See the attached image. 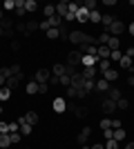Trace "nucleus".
I'll use <instances>...</instances> for the list:
<instances>
[{
    "mask_svg": "<svg viewBox=\"0 0 134 149\" xmlns=\"http://www.w3.org/2000/svg\"><path fill=\"white\" fill-rule=\"evenodd\" d=\"M2 9H5V11H16V2H13V0H5V2H2Z\"/></svg>",
    "mask_w": 134,
    "mask_h": 149,
    "instance_id": "30",
    "label": "nucleus"
},
{
    "mask_svg": "<svg viewBox=\"0 0 134 149\" xmlns=\"http://www.w3.org/2000/svg\"><path fill=\"white\" fill-rule=\"evenodd\" d=\"M22 78H25L22 74H18V76H11V78H7L5 87H7V89H11V91H13V89H16V87L20 85V82H22Z\"/></svg>",
    "mask_w": 134,
    "mask_h": 149,
    "instance_id": "5",
    "label": "nucleus"
},
{
    "mask_svg": "<svg viewBox=\"0 0 134 149\" xmlns=\"http://www.w3.org/2000/svg\"><path fill=\"white\" fill-rule=\"evenodd\" d=\"M25 89H27V93H29V96H34V93H38V82H34V80H32V82H27V87H25Z\"/></svg>",
    "mask_w": 134,
    "mask_h": 149,
    "instance_id": "26",
    "label": "nucleus"
},
{
    "mask_svg": "<svg viewBox=\"0 0 134 149\" xmlns=\"http://www.w3.org/2000/svg\"><path fill=\"white\" fill-rule=\"evenodd\" d=\"M47 38H51V40L60 38V29H49V31H47Z\"/></svg>",
    "mask_w": 134,
    "mask_h": 149,
    "instance_id": "38",
    "label": "nucleus"
},
{
    "mask_svg": "<svg viewBox=\"0 0 134 149\" xmlns=\"http://www.w3.org/2000/svg\"><path fill=\"white\" fill-rule=\"evenodd\" d=\"M69 42H74V45H83V38H85V33L83 31H69Z\"/></svg>",
    "mask_w": 134,
    "mask_h": 149,
    "instance_id": "9",
    "label": "nucleus"
},
{
    "mask_svg": "<svg viewBox=\"0 0 134 149\" xmlns=\"http://www.w3.org/2000/svg\"><path fill=\"white\" fill-rule=\"evenodd\" d=\"M128 85H132V87H134V76H130V78H128Z\"/></svg>",
    "mask_w": 134,
    "mask_h": 149,
    "instance_id": "57",
    "label": "nucleus"
},
{
    "mask_svg": "<svg viewBox=\"0 0 134 149\" xmlns=\"http://www.w3.org/2000/svg\"><path fill=\"white\" fill-rule=\"evenodd\" d=\"M51 109H54L56 113H65V111H67V100H65L63 96L54 98V102H51Z\"/></svg>",
    "mask_w": 134,
    "mask_h": 149,
    "instance_id": "3",
    "label": "nucleus"
},
{
    "mask_svg": "<svg viewBox=\"0 0 134 149\" xmlns=\"http://www.w3.org/2000/svg\"><path fill=\"white\" fill-rule=\"evenodd\" d=\"M2 20H5V13H2V9H0V22H2Z\"/></svg>",
    "mask_w": 134,
    "mask_h": 149,
    "instance_id": "60",
    "label": "nucleus"
},
{
    "mask_svg": "<svg viewBox=\"0 0 134 149\" xmlns=\"http://www.w3.org/2000/svg\"><path fill=\"white\" fill-rule=\"evenodd\" d=\"M103 5H105V7H114V5H116V0H105Z\"/></svg>",
    "mask_w": 134,
    "mask_h": 149,
    "instance_id": "54",
    "label": "nucleus"
},
{
    "mask_svg": "<svg viewBox=\"0 0 134 149\" xmlns=\"http://www.w3.org/2000/svg\"><path fill=\"white\" fill-rule=\"evenodd\" d=\"M7 147H11V138H9V134H0V149Z\"/></svg>",
    "mask_w": 134,
    "mask_h": 149,
    "instance_id": "20",
    "label": "nucleus"
},
{
    "mask_svg": "<svg viewBox=\"0 0 134 149\" xmlns=\"http://www.w3.org/2000/svg\"><path fill=\"white\" fill-rule=\"evenodd\" d=\"M128 31H130V33H132V36H134V22H132V25L128 27Z\"/></svg>",
    "mask_w": 134,
    "mask_h": 149,
    "instance_id": "58",
    "label": "nucleus"
},
{
    "mask_svg": "<svg viewBox=\"0 0 134 149\" xmlns=\"http://www.w3.org/2000/svg\"><path fill=\"white\" fill-rule=\"evenodd\" d=\"M43 13L47 16V18H54V16H56V5H47L43 9Z\"/></svg>",
    "mask_w": 134,
    "mask_h": 149,
    "instance_id": "25",
    "label": "nucleus"
},
{
    "mask_svg": "<svg viewBox=\"0 0 134 149\" xmlns=\"http://www.w3.org/2000/svg\"><path fill=\"white\" fill-rule=\"evenodd\" d=\"M81 7H85V9H89V11H96V0H85Z\"/></svg>",
    "mask_w": 134,
    "mask_h": 149,
    "instance_id": "35",
    "label": "nucleus"
},
{
    "mask_svg": "<svg viewBox=\"0 0 134 149\" xmlns=\"http://www.w3.org/2000/svg\"><path fill=\"white\" fill-rule=\"evenodd\" d=\"M83 149H92V147H87V145H83Z\"/></svg>",
    "mask_w": 134,
    "mask_h": 149,
    "instance_id": "61",
    "label": "nucleus"
},
{
    "mask_svg": "<svg viewBox=\"0 0 134 149\" xmlns=\"http://www.w3.org/2000/svg\"><path fill=\"white\" fill-rule=\"evenodd\" d=\"M76 20H78V22H89V9H85V7H78Z\"/></svg>",
    "mask_w": 134,
    "mask_h": 149,
    "instance_id": "10",
    "label": "nucleus"
},
{
    "mask_svg": "<svg viewBox=\"0 0 134 149\" xmlns=\"http://www.w3.org/2000/svg\"><path fill=\"white\" fill-rule=\"evenodd\" d=\"M132 5H134V0H132Z\"/></svg>",
    "mask_w": 134,
    "mask_h": 149,
    "instance_id": "62",
    "label": "nucleus"
},
{
    "mask_svg": "<svg viewBox=\"0 0 134 149\" xmlns=\"http://www.w3.org/2000/svg\"><path fill=\"white\" fill-rule=\"evenodd\" d=\"M81 60H83V54H81V51H69V54H67V65H69V67L78 69Z\"/></svg>",
    "mask_w": 134,
    "mask_h": 149,
    "instance_id": "4",
    "label": "nucleus"
},
{
    "mask_svg": "<svg viewBox=\"0 0 134 149\" xmlns=\"http://www.w3.org/2000/svg\"><path fill=\"white\" fill-rule=\"evenodd\" d=\"M105 98L114 100V102H119V100H121L123 96H121V91H119V89H116V87H109V89H107V96H105Z\"/></svg>",
    "mask_w": 134,
    "mask_h": 149,
    "instance_id": "13",
    "label": "nucleus"
},
{
    "mask_svg": "<svg viewBox=\"0 0 134 149\" xmlns=\"http://www.w3.org/2000/svg\"><path fill=\"white\" fill-rule=\"evenodd\" d=\"M22 118H25V123H27V125H32V127H34V125L38 123V113H34V111H27L25 116H22Z\"/></svg>",
    "mask_w": 134,
    "mask_h": 149,
    "instance_id": "16",
    "label": "nucleus"
},
{
    "mask_svg": "<svg viewBox=\"0 0 134 149\" xmlns=\"http://www.w3.org/2000/svg\"><path fill=\"white\" fill-rule=\"evenodd\" d=\"M125 56H130V58H134V47H128V49H125Z\"/></svg>",
    "mask_w": 134,
    "mask_h": 149,
    "instance_id": "52",
    "label": "nucleus"
},
{
    "mask_svg": "<svg viewBox=\"0 0 134 149\" xmlns=\"http://www.w3.org/2000/svg\"><path fill=\"white\" fill-rule=\"evenodd\" d=\"M96 56L101 58V60H109V56H112V51H109V47L101 45V47H98V51H96Z\"/></svg>",
    "mask_w": 134,
    "mask_h": 149,
    "instance_id": "11",
    "label": "nucleus"
},
{
    "mask_svg": "<svg viewBox=\"0 0 134 149\" xmlns=\"http://www.w3.org/2000/svg\"><path fill=\"white\" fill-rule=\"evenodd\" d=\"M107 47H109V51H119V47H121V38H109Z\"/></svg>",
    "mask_w": 134,
    "mask_h": 149,
    "instance_id": "23",
    "label": "nucleus"
},
{
    "mask_svg": "<svg viewBox=\"0 0 134 149\" xmlns=\"http://www.w3.org/2000/svg\"><path fill=\"white\" fill-rule=\"evenodd\" d=\"M101 129H112V118H101Z\"/></svg>",
    "mask_w": 134,
    "mask_h": 149,
    "instance_id": "39",
    "label": "nucleus"
},
{
    "mask_svg": "<svg viewBox=\"0 0 134 149\" xmlns=\"http://www.w3.org/2000/svg\"><path fill=\"white\" fill-rule=\"evenodd\" d=\"M98 60H101L98 56H89V54H83V60H81V65H83V67H96V65H98Z\"/></svg>",
    "mask_w": 134,
    "mask_h": 149,
    "instance_id": "7",
    "label": "nucleus"
},
{
    "mask_svg": "<svg viewBox=\"0 0 134 149\" xmlns=\"http://www.w3.org/2000/svg\"><path fill=\"white\" fill-rule=\"evenodd\" d=\"M76 116H78V118H85V116H87V109H83V107L76 109Z\"/></svg>",
    "mask_w": 134,
    "mask_h": 149,
    "instance_id": "48",
    "label": "nucleus"
},
{
    "mask_svg": "<svg viewBox=\"0 0 134 149\" xmlns=\"http://www.w3.org/2000/svg\"><path fill=\"white\" fill-rule=\"evenodd\" d=\"M103 109H105L107 113H112L116 109V102H114V100H109V98H103Z\"/></svg>",
    "mask_w": 134,
    "mask_h": 149,
    "instance_id": "17",
    "label": "nucleus"
},
{
    "mask_svg": "<svg viewBox=\"0 0 134 149\" xmlns=\"http://www.w3.org/2000/svg\"><path fill=\"white\" fill-rule=\"evenodd\" d=\"M119 145L121 143H116V140H105V149H119Z\"/></svg>",
    "mask_w": 134,
    "mask_h": 149,
    "instance_id": "41",
    "label": "nucleus"
},
{
    "mask_svg": "<svg viewBox=\"0 0 134 149\" xmlns=\"http://www.w3.org/2000/svg\"><path fill=\"white\" fill-rule=\"evenodd\" d=\"M11 49H13V51H18V49H20V42H16V40H13V42H11Z\"/></svg>",
    "mask_w": 134,
    "mask_h": 149,
    "instance_id": "56",
    "label": "nucleus"
},
{
    "mask_svg": "<svg viewBox=\"0 0 134 149\" xmlns=\"http://www.w3.org/2000/svg\"><path fill=\"white\" fill-rule=\"evenodd\" d=\"M96 89H98V91H103V93H107L109 82L105 80V78H96Z\"/></svg>",
    "mask_w": 134,
    "mask_h": 149,
    "instance_id": "15",
    "label": "nucleus"
},
{
    "mask_svg": "<svg viewBox=\"0 0 134 149\" xmlns=\"http://www.w3.org/2000/svg\"><path fill=\"white\" fill-rule=\"evenodd\" d=\"M112 129H121V120L119 118H112Z\"/></svg>",
    "mask_w": 134,
    "mask_h": 149,
    "instance_id": "49",
    "label": "nucleus"
},
{
    "mask_svg": "<svg viewBox=\"0 0 134 149\" xmlns=\"http://www.w3.org/2000/svg\"><path fill=\"white\" fill-rule=\"evenodd\" d=\"M58 85H63V87H69V85H72V78H69L67 74H63L60 78H58Z\"/></svg>",
    "mask_w": 134,
    "mask_h": 149,
    "instance_id": "31",
    "label": "nucleus"
},
{
    "mask_svg": "<svg viewBox=\"0 0 134 149\" xmlns=\"http://www.w3.org/2000/svg\"><path fill=\"white\" fill-rule=\"evenodd\" d=\"M0 134H9V123H0Z\"/></svg>",
    "mask_w": 134,
    "mask_h": 149,
    "instance_id": "47",
    "label": "nucleus"
},
{
    "mask_svg": "<svg viewBox=\"0 0 134 149\" xmlns=\"http://www.w3.org/2000/svg\"><path fill=\"white\" fill-rule=\"evenodd\" d=\"M36 29H38V22H25V33H32Z\"/></svg>",
    "mask_w": 134,
    "mask_h": 149,
    "instance_id": "36",
    "label": "nucleus"
},
{
    "mask_svg": "<svg viewBox=\"0 0 134 149\" xmlns=\"http://www.w3.org/2000/svg\"><path fill=\"white\" fill-rule=\"evenodd\" d=\"M69 13V2L67 0H63V2H58L56 5V16H60V18L65 20V16Z\"/></svg>",
    "mask_w": 134,
    "mask_h": 149,
    "instance_id": "8",
    "label": "nucleus"
},
{
    "mask_svg": "<svg viewBox=\"0 0 134 149\" xmlns=\"http://www.w3.org/2000/svg\"><path fill=\"white\" fill-rule=\"evenodd\" d=\"M20 134H22V136H32V125H20Z\"/></svg>",
    "mask_w": 134,
    "mask_h": 149,
    "instance_id": "37",
    "label": "nucleus"
},
{
    "mask_svg": "<svg viewBox=\"0 0 134 149\" xmlns=\"http://www.w3.org/2000/svg\"><path fill=\"white\" fill-rule=\"evenodd\" d=\"M96 67H98V71H101V74H105L107 69H112V60H98V65H96Z\"/></svg>",
    "mask_w": 134,
    "mask_h": 149,
    "instance_id": "22",
    "label": "nucleus"
},
{
    "mask_svg": "<svg viewBox=\"0 0 134 149\" xmlns=\"http://www.w3.org/2000/svg\"><path fill=\"white\" fill-rule=\"evenodd\" d=\"M114 16H109V13H105V16H101V25H103V29H107L109 25H112V22H114Z\"/></svg>",
    "mask_w": 134,
    "mask_h": 149,
    "instance_id": "21",
    "label": "nucleus"
},
{
    "mask_svg": "<svg viewBox=\"0 0 134 149\" xmlns=\"http://www.w3.org/2000/svg\"><path fill=\"white\" fill-rule=\"evenodd\" d=\"M92 149H105V143H96V145H92Z\"/></svg>",
    "mask_w": 134,
    "mask_h": 149,
    "instance_id": "53",
    "label": "nucleus"
},
{
    "mask_svg": "<svg viewBox=\"0 0 134 149\" xmlns=\"http://www.w3.org/2000/svg\"><path fill=\"white\" fill-rule=\"evenodd\" d=\"M67 96H69V98H78V91L74 87H67Z\"/></svg>",
    "mask_w": 134,
    "mask_h": 149,
    "instance_id": "46",
    "label": "nucleus"
},
{
    "mask_svg": "<svg viewBox=\"0 0 134 149\" xmlns=\"http://www.w3.org/2000/svg\"><path fill=\"white\" fill-rule=\"evenodd\" d=\"M101 78H105L107 82H114L116 78H119V71H116V69H107V71H105V74H103Z\"/></svg>",
    "mask_w": 134,
    "mask_h": 149,
    "instance_id": "14",
    "label": "nucleus"
},
{
    "mask_svg": "<svg viewBox=\"0 0 134 149\" xmlns=\"http://www.w3.org/2000/svg\"><path fill=\"white\" fill-rule=\"evenodd\" d=\"M25 13H27V9H25V7H18V9H16V16H20V18H22Z\"/></svg>",
    "mask_w": 134,
    "mask_h": 149,
    "instance_id": "51",
    "label": "nucleus"
},
{
    "mask_svg": "<svg viewBox=\"0 0 134 149\" xmlns=\"http://www.w3.org/2000/svg\"><path fill=\"white\" fill-rule=\"evenodd\" d=\"M123 138H125V131H123V127H121V129H114V136H112V140H116V143H121Z\"/></svg>",
    "mask_w": 134,
    "mask_h": 149,
    "instance_id": "29",
    "label": "nucleus"
},
{
    "mask_svg": "<svg viewBox=\"0 0 134 149\" xmlns=\"http://www.w3.org/2000/svg\"><path fill=\"white\" fill-rule=\"evenodd\" d=\"M112 136H114V129H103V138L105 140H112Z\"/></svg>",
    "mask_w": 134,
    "mask_h": 149,
    "instance_id": "44",
    "label": "nucleus"
},
{
    "mask_svg": "<svg viewBox=\"0 0 134 149\" xmlns=\"http://www.w3.org/2000/svg\"><path fill=\"white\" fill-rule=\"evenodd\" d=\"M105 31H107V33H109L112 38H119V36L123 33V31H125V25H123L121 20H114V22H112V25H109Z\"/></svg>",
    "mask_w": 134,
    "mask_h": 149,
    "instance_id": "1",
    "label": "nucleus"
},
{
    "mask_svg": "<svg viewBox=\"0 0 134 149\" xmlns=\"http://www.w3.org/2000/svg\"><path fill=\"white\" fill-rule=\"evenodd\" d=\"M0 102H2V100H0Z\"/></svg>",
    "mask_w": 134,
    "mask_h": 149,
    "instance_id": "64",
    "label": "nucleus"
},
{
    "mask_svg": "<svg viewBox=\"0 0 134 149\" xmlns=\"http://www.w3.org/2000/svg\"><path fill=\"white\" fill-rule=\"evenodd\" d=\"M96 74H98V67H83V71H81L85 80H96Z\"/></svg>",
    "mask_w": 134,
    "mask_h": 149,
    "instance_id": "6",
    "label": "nucleus"
},
{
    "mask_svg": "<svg viewBox=\"0 0 134 149\" xmlns=\"http://www.w3.org/2000/svg\"><path fill=\"white\" fill-rule=\"evenodd\" d=\"M49 78H51L49 69H38V71H36V76H34L32 80L38 82V85H47V82H49Z\"/></svg>",
    "mask_w": 134,
    "mask_h": 149,
    "instance_id": "2",
    "label": "nucleus"
},
{
    "mask_svg": "<svg viewBox=\"0 0 134 149\" xmlns=\"http://www.w3.org/2000/svg\"><path fill=\"white\" fill-rule=\"evenodd\" d=\"M125 149H134V143H128V145H125Z\"/></svg>",
    "mask_w": 134,
    "mask_h": 149,
    "instance_id": "59",
    "label": "nucleus"
},
{
    "mask_svg": "<svg viewBox=\"0 0 134 149\" xmlns=\"http://www.w3.org/2000/svg\"><path fill=\"white\" fill-rule=\"evenodd\" d=\"M132 71H134V67H132Z\"/></svg>",
    "mask_w": 134,
    "mask_h": 149,
    "instance_id": "63",
    "label": "nucleus"
},
{
    "mask_svg": "<svg viewBox=\"0 0 134 149\" xmlns=\"http://www.w3.org/2000/svg\"><path fill=\"white\" fill-rule=\"evenodd\" d=\"M9 98H11V89L0 87V100H9Z\"/></svg>",
    "mask_w": 134,
    "mask_h": 149,
    "instance_id": "32",
    "label": "nucleus"
},
{
    "mask_svg": "<svg viewBox=\"0 0 134 149\" xmlns=\"http://www.w3.org/2000/svg\"><path fill=\"white\" fill-rule=\"evenodd\" d=\"M128 107H130V100H128V98H121L119 102H116V109H123V111H125Z\"/></svg>",
    "mask_w": 134,
    "mask_h": 149,
    "instance_id": "34",
    "label": "nucleus"
},
{
    "mask_svg": "<svg viewBox=\"0 0 134 149\" xmlns=\"http://www.w3.org/2000/svg\"><path fill=\"white\" fill-rule=\"evenodd\" d=\"M0 76H5V78H11V67H2V69H0Z\"/></svg>",
    "mask_w": 134,
    "mask_h": 149,
    "instance_id": "42",
    "label": "nucleus"
},
{
    "mask_svg": "<svg viewBox=\"0 0 134 149\" xmlns=\"http://www.w3.org/2000/svg\"><path fill=\"white\" fill-rule=\"evenodd\" d=\"M16 131H20V125L18 123H9V134H16Z\"/></svg>",
    "mask_w": 134,
    "mask_h": 149,
    "instance_id": "45",
    "label": "nucleus"
},
{
    "mask_svg": "<svg viewBox=\"0 0 134 149\" xmlns=\"http://www.w3.org/2000/svg\"><path fill=\"white\" fill-rule=\"evenodd\" d=\"M9 138H11V145H16V143H20L22 134H20V131H16V134H9Z\"/></svg>",
    "mask_w": 134,
    "mask_h": 149,
    "instance_id": "40",
    "label": "nucleus"
},
{
    "mask_svg": "<svg viewBox=\"0 0 134 149\" xmlns=\"http://www.w3.org/2000/svg\"><path fill=\"white\" fill-rule=\"evenodd\" d=\"M119 62H121V69H132V67H134L132 58H130V56H125V54H123V58H121Z\"/></svg>",
    "mask_w": 134,
    "mask_h": 149,
    "instance_id": "19",
    "label": "nucleus"
},
{
    "mask_svg": "<svg viewBox=\"0 0 134 149\" xmlns=\"http://www.w3.org/2000/svg\"><path fill=\"white\" fill-rule=\"evenodd\" d=\"M0 29H2V31H5V36H9V33H11V29H13V22H11V20H2V22H0Z\"/></svg>",
    "mask_w": 134,
    "mask_h": 149,
    "instance_id": "18",
    "label": "nucleus"
},
{
    "mask_svg": "<svg viewBox=\"0 0 134 149\" xmlns=\"http://www.w3.org/2000/svg\"><path fill=\"white\" fill-rule=\"evenodd\" d=\"M89 22H96V25H101V13H98V11H89Z\"/></svg>",
    "mask_w": 134,
    "mask_h": 149,
    "instance_id": "33",
    "label": "nucleus"
},
{
    "mask_svg": "<svg viewBox=\"0 0 134 149\" xmlns=\"http://www.w3.org/2000/svg\"><path fill=\"white\" fill-rule=\"evenodd\" d=\"M109 38H112V36H109L107 31H103L101 36H98V47H101V45H105V47H107V42H109Z\"/></svg>",
    "mask_w": 134,
    "mask_h": 149,
    "instance_id": "28",
    "label": "nucleus"
},
{
    "mask_svg": "<svg viewBox=\"0 0 134 149\" xmlns=\"http://www.w3.org/2000/svg\"><path fill=\"white\" fill-rule=\"evenodd\" d=\"M63 74H65V65H60V62H58V65H54V67H51V76H58V78H60Z\"/></svg>",
    "mask_w": 134,
    "mask_h": 149,
    "instance_id": "24",
    "label": "nucleus"
},
{
    "mask_svg": "<svg viewBox=\"0 0 134 149\" xmlns=\"http://www.w3.org/2000/svg\"><path fill=\"white\" fill-rule=\"evenodd\" d=\"M89 136H92V129H89V127H85V129H81V134H78L76 140H78L81 145H85V143L89 140Z\"/></svg>",
    "mask_w": 134,
    "mask_h": 149,
    "instance_id": "12",
    "label": "nucleus"
},
{
    "mask_svg": "<svg viewBox=\"0 0 134 149\" xmlns=\"http://www.w3.org/2000/svg\"><path fill=\"white\" fill-rule=\"evenodd\" d=\"M121 58H123V54H121V49H119V51H112V56H109V60H116V62H119Z\"/></svg>",
    "mask_w": 134,
    "mask_h": 149,
    "instance_id": "43",
    "label": "nucleus"
},
{
    "mask_svg": "<svg viewBox=\"0 0 134 149\" xmlns=\"http://www.w3.org/2000/svg\"><path fill=\"white\" fill-rule=\"evenodd\" d=\"M49 85H58V76H51V78H49Z\"/></svg>",
    "mask_w": 134,
    "mask_h": 149,
    "instance_id": "55",
    "label": "nucleus"
},
{
    "mask_svg": "<svg viewBox=\"0 0 134 149\" xmlns=\"http://www.w3.org/2000/svg\"><path fill=\"white\" fill-rule=\"evenodd\" d=\"M49 91V85H38V93H47Z\"/></svg>",
    "mask_w": 134,
    "mask_h": 149,
    "instance_id": "50",
    "label": "nucleus"
},
{
    "mask_svg": "<svg viewBox=\"0 0 134 149\" xmlns=\"http://www.w3.org/2000/svg\"><path fill=\"white\" fill-rule=\"evenodd\" d=\"M25 9L29 13H34L36 9H38V5H36V0H25Z\"/></svg>",
    "mask_w": 134,
    "mask_h": 149,
    "instance_id": "27",
    "label": "nucleus"
}]
</instances>
